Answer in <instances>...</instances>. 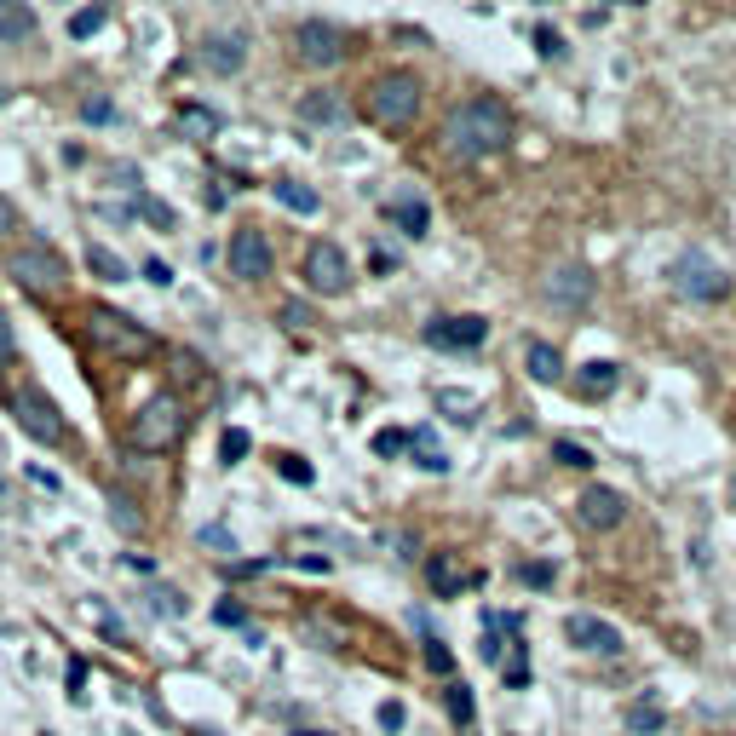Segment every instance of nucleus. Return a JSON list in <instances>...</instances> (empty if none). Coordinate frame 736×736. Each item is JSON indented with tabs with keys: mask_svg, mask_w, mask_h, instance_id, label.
Wrapping results in <instances>:
<instances>
[{
	"mask_svg": "<svg viewBox=\"0 0 736 736\" xmlns=\"http://www.w3.org/2000/svg\"><path fill=\"white\" fill-rule=\"evenodd\" d=\"M443 144H449V156H460V161L495 156V150L512 144V115H506L501 98H466V104L449 110V121H443Z\"/></svg>",
	"mask_w": 736,
	"mask_h": 736,
	"instance_id": "nucleus-1",
	"label": "nucleus"
},
{
	"mask_svg": "<svg viewBox=\"0 0 736 736\" xmlns=\"http://www.w3.org/2000/svg\"><path fill=\"white\" fill-rule=\"evenodd\" d=\"M414 115H420V81L409 69H386V75L368 81V121L374 127L403 133V127H414Z\"/></svg>",
	"mask_w": 736,
	"mask_h": 736,
	"instance_id": "nucleus-2",
	"label": "nucleus"
},
{
	"mask_svg": "<svg viewBox=\"0 0 736 736\" xmlns=\"http://www.w3.org/2000/svg\"><path fill=\"white\" fill-rule=\"evenodd\" d=\"M667 288L690 305H719V299L731 294V271L702 248H685L673 265H667Z\"/></svg>",
	"mask_w": 736,
	"mask_h": 736,
	"instance_id": "nucleus-3",
	"label": "nucleus"
},
{
	"mask_svg": "<svg viewBox=\"0 0 736 736\" xmlns=\"http://www.w3.org/2000/svg\"><path fill=\"white\" fill-rule=\"evenodd\" d=\"M87 340L98 351H110L121 363H138V357H150L156 351V334L150 328H138L127 311H115V305H92L87 311Z\"/></svg>",
	"mask_w": 736,
	"mask_h": 736,
	"instance_id": "nucleus-4",
	"label": "nucleus"
},
{
	"mask_svg": "<svg viewBox=\"0 0 736 736\" xmlns=\"http://www.w3.org/2000/svg\"><path fill=\"white\" fill-rule=\"evenodd\" d=\"M6 276H18L29 294H41V299H58L69 288V271H64V259L46 248V242H23V248L6 253Z\"/></svg>",
	"mask_w": 736,
	"mask_h": 736,
	"instance_id": "nucleus-5",
	"label": "nucleus"
},
{
	"mask_svg": "<svg viewBox=\"0 0 736 736\" xmlns=\"http://www.w3.org/2000/svg\"><path fill=\"white\" fill-rule=\"evenodd\" d=\"M184 432V403L173 397V391H156L144 409L133 414V443L144 449V455H161V449H173Z\"/></svg>",
	"mask_w": 736,
	"mask_h": 736,
	"instance_id": "nucleus-6",
	"label": "nucleus"
},
{
	"mask_svg": "<svg viewBox=\"0 0 736 736\" xmlns=\"http://www.w3.org/2000/svg\"><path fill=\"white\" fill-rule=\"evenodd\" d=\"M12 414H18V426L29 437H41V443H64L69 426H64V414H58V403L46 397L41 386H18L12 391Z\"/></svg>",
	"mask_w": 736,
	"mask_h": 736,
	"instance_id": "nucleus-7",
	"label": "nucleus"
},
{
	"mask_svg": "<svg viewBox=\"0 0 736 736\" xmlns=\"http://www.w3.org/2000/svg\"><path fill=\"white\" fill-rule=\"evenodd\" d=\"M225 259H230V276H242V282H259V276H271V265H276L271 236H265L259 225H242L236 236H230Z\"/></svg>",
	"mask_w": 736,
	"mask_h": 736,
	"instance_id": "nucleus-8",
	"label": "nucleus"
},
{
	"mask_svg": "<svg viewBox=\"0 0 736 736\" xmlns=\"http://www.w3.org/2000/svg\"><path fill=\"white\" fill-rule=\"evenodd\" d=\"M305 282H311V294H345L351 288V259H345L340 242H311L305 253Z\"/></svg>",
	"mask_w": 736,
	"mask_h": 736,
	"instance_id": "nucleus-9",
	"label": "nucleus"
},
{
	"mask_svg": "<svg viewBox=\"0 0 736 736\" xmlns=\"http://www.w3.org/2000/svg\"><path fill=\"white\" fill-rule=\"evenodd\" d=\"M248 64V35L242 29H213L196 41V69L207 75H236V69Z\"/></svg>",
	"mask_w": 736,
	"mask_h": 736,
	"instance_id": "nucleus-10",
	"label": "nucleus"
},
{
	"mask_svg": "<svg viewBox=\"0 0 736 736\" xmlns=\"http://www.w3.org/2000/svg\"><path fill=\"white\" fill-rule=\"evenodd\" d=\"M552 311H587L593 305V271L587 265H552V276L541 282Z\"/></svg>",
	"mask_w": 736,
	"mask_h": 736,
	"instance_id": "nucleus-11",
	"label": "nucleus"
},
{
	"mask_svg": "<svg viewBox=\"0 0 736 736\" xmlns=\"http://www.w3.org/2000/svg\"><path fill=\"white\" fill-rule=\"evenodd\" d=\"M294 52H299V64L328 69V64H340V58H345V41H340V29H334V23L305 18L294 29Z\"/></svg>",
	"mask_w": 736,
	"mask_h": 736,
	"instance_id": "nucleus-12",
	"label": "nucleus"
},
{
	"mask_svg": "<svg viewBox=\"0 0 736 736\" xmlns=\"http://www.w3.org/2000/svg\"><path fill=\"white\" fill-rule=\"evenodd\" d=\"M489 340V322L483 317H432L426 322V345L437 351H478Z\"/></svg>",
	"mask_w": 736,
	"mask_h": 736,
	"instance_id": "nucleus-13",
	"label": "nucleus"
},
{
	"mask_svg": "<svg viewBox=\"0 0 736 736\" xmlns=\"http://www.w3.org/2000/svg\"><path fill=\"white\" fill-rule=\"evenodd\" d=\"M564 639H570L575 650H587V656H621V633L604 616H587V610H575V616L564 621Z\"/></svg>",
	"mask_w": 736,
	"mask_h": 736,
	"instance_id": "nucleus-14",
	"label": "nucleus"
},
{
	"mask_svg": "<svg viewBox=\"0 0 736 736\" xmlns=\"http://www.w3.org/2000/svg\"><path fill=\"white\" fill-rule=\"evenodd\" d=\"M575 518L587 529H616L621 518H627V501H621V489H610V483H593V489L575 501Z\"/></svg>",
	"mask_w": 736,
	"mask_h": 736,
	"instance_id": "nucleus-15",
	"label": "nucleus"
},
{
	"mask_svg": "<svg viewBox=\"0 0 736 736\" xmlns=\"http://www.w3.org/2000/svg\"><path fill=\"white\" fill-rule=\"evenodd\" d=\"M386 219L397 230H409V236H426V230H432V202H426L414 184H403V190L386 202Z\"/></svg>",
	"mask_w": 736,
	"mask_h": 736,
	"instance_id": "nucleus-16",
	"label": "nucleus"
},
{
	"mask_svg": "<svg viewBox=\"0 0 736 736\" xmlns=\"http://www.w3.org/2000/svg\"><path fill=\"white\" fill-rule=\"evenodd\" d=\"M173 127H179V138H190V144H213L225 121H219V110H207V104H179Z\"/></svg>",
	"mask_w": 736,
	"mask_h": 736,
	"instance_id": "nucleus-17",
	"label": "nucleus"
},
{
	"mask_svg": "<svg viewBox=\"0 0 736 736\" xmlns=\"http://www.w3.org/2000/svg\"><path fill=\"white\" fill-rule=\"evenodd\" d=\"M299 121H305V127H340L345 98L340 92H305V98H299Z\"/></svg>",
	"mask_w": 736,
	"mask_h": 736,
	"instance_id": "nucleus-18",
	"label": "nucleus"
},
{
	"mask_svg": "<svg viewBox=\"0 0 736 736\" xmlns=\"http://www.w3.org/2000/svg\"><path fill=\"white\" fill-rule=\"evenodd\" d=\"M426 581H432L437 598H455L460 587H466V570H460L455 552H432V558H426Z\"/></svg>",
	"mask_w": 736,
	"mask_h": 736,
	"instance_id": "nucleus-19",
	"label": "nucleus"
},
{
	"mask_svg": "<svg viewBox=\"0 0 736 736\" xmlns=\"http://www.w3.org/2000/svg\"><path fill=\"white\" fill-rule=\"evenodd\" d=\"M409 455H414L420 472H449V449L437 443L432 426H414V432H409Z\"/></svg>",
	"mask_w": 736,
	"mask_h": 736,
	"instance_id": "nucleus-20",
	"label": "nucleus"
},
{
	"mask_svg": "<svg viewBox=\"0 0 736 736\" xmlns=\"http://www.w3.org/2000/svg\"><path fill=\"white\" fill-rule=\"evenodd\" d=\"M524 363H529V374H535L541 386H558V380H564V357H558V345H547V340H529Z\"/></svg>",
	"mask_w": 736,
	"mask_h": 736,
	"instance_id": "nucleus-21",
	"label": "nucleus"
},
{
	"mask_svg": "<svg viewBox=\"0 0 736 736\" xmlns=\"http://www.w3.org/2000/svg\"><path fill=\"white\" fill-rule=\"evenodd\" d=\"M621 380V368L616 363H581V374H575V391L581 397H610Z\"/></svg>",
	"mask_w": 736,
	"mask_h": 736,
	"instance_id": "nucleus-22",
	"label": "nucleus"
},
{
	"mask_svg": "<svg viewBox=\"0 0 736 736\" xmlns=\"http://www.w3.org/2000/svg\"><path fill=\"white\" fill-rule=\"evenodd\" d=\"M271 196L288 207V213H317V207H322V196H317V190H311L305 179H276Z\"/></svg>",
	"mask_w": 736,
	"mask_h": 736,
	"instance_id": "nucleus-23",
	"label": "nucleus"
},
{
	"mask_svg": "<svg viewBox=\"0 0 736 736\" xmlns=\"http://www.w3.org/2000/svg\"><path fill=\"white\" fill-rule=\"evenodd\" d=\"M35 35V12L23 0H0V41H29Z\"/></svg>",
	"mask_w": 736,
	"mask_h": 736,
	"instance_id": "nucleus-24",
	"label": "nucleus"
},
{
	"mask_svg": "<svg viewBox=\"0 0 736 736\" xmlns=\"http://www.w3.org/2000/svg\"><path fill=\"white\" fill-rule=\"evenodd\" d=\"M87 265H92V276H98V282H127V259H121V253L115 248H104V242H87Z\"/></svg>",
	"mask_w": 736,
	"mask_h": 736,
	"instance_id": "nucleus-25",
	"label": "nucleus"
},
{
	"mask_svg": "<svg viewBox=\"0 0 736 736\" xmlns=\"http://www.w3.org/2000/svg\"><path fill=\"white\" fill-rule=\"evenodd\" d=\"M627 731H639V736H656V731H662V702H656V690H644L639 702L627 708Z\"/></svg>",
	"mask_w": 736,
	"mask_h": 736,
	"instance_id": "nucleus-26",
	"label": "nucleus"
},
{
	"mask_svg": "<svg viewBox=\"0 0 736 736\" xmlns=\"http://www.w3.org/2000/svg\"><path fill=\"white\" fill-rule=\"evenodd\" d=\"M133 213H138V219H150L156 230H179V213L161 202V196H150V190H138V196H133Z\"/></svg>",
	"mask_w": 736,
	"mask_h": 736,
	"instance_id": "nucleus-27",
	"label": "nucleus"
},
{
	"mask_svg": "<svg viewBox=\"0 0 736 736\" xmlns=\"http://www.w3.org/2000/svg\"><path fill=\"white\" fill-rule=\"evenodd\" d=\"M104 23H110L104 6H81V12H69V35H75V41H87V35H98Z\"/></svg>",
	"mask_w": 736,
	"mask_h": 736,
	"instance_id": "nucleus-28",
	"label": "nucleus"
},
{
	"mask_svg": "<svg viewBox=\"0 0 736 736\" xmlns=\"http://www.w3.org/2000/svg\"><path fill=\"white\" fill-rule=\"evenodd\" d=\"M437 409L466 426V420H472V409H478V397H472V391H437Z\"/></svg>",
	"mask_w": 736,
	"mask_h": 736,
	"instance_id": "nucleus-29",
	"label": "nucleus"
},
{
	"mask_svg": "<svg viewBox=\"0 0 736 736\" xmlns=\"http://www.w3.org/2000/svg\"><path fill=\"white\" fill-rule=\"evenodd\" d=\"M552 460H558V466H575V472H587V466H593V455H587L581 443H570V437H558V443H552Z\"/></svg>",
	"mask_w": 736,
	"mask_h": 736,
	"instance_id": "nucleus-30",
	"label": "nucleus"
},
{
	"mask_svg": "<svg viewBox=\"0 0 736 736\" xmlns=\"http://www.w3.org/2000/svg\"><path fill=\"white\" fill-rule=\"evenodd\" d=\"M276 472H282L288 483H299V489H305V483L317 478V472H311V460H305V455H276Z\"/></svg>",
	"mask_w": 736,
	"mask_h": 736,
	"instance_id": "nucleus-31",
	"label": "nucleus"
},
{
	"mask_svg": "<svg viewBox=\"0 0 736 736\" xmlns=\"http://www.w3.org/2000/svg\"><path fill=\"white\" fill-rule=\"evenodd\" d=\"M248 449H253V437L242 432V426H225V437H219V455H225L230 466H236V460L248 455Z\"/></svg>",
	"mask_w": 736,
	"mask_h": 736,
	"instance_id": "nucleus-32",
	"label": "nucleus"
},
{
	"mask_svg": "<svg viewBox=\"0 0 736 736\" xmlns=\"http://www.w3.org/2000/svg\"><path fill=\"white\" fill-rule=\"evenodd\" d=\"M409 449V432H397V426H386V432H374V455H403Z\"/></svg>",
	"mask_w": 736,
	"mask_h": 736,
	"instance_id": "nucleus-33",
	"label": "nucleus"
},
{
	"mask_svg": "<svg viewBox=\"0 0 736 736\" xmlns=\"http://www.w3.org/2000/svg\"><path fill=\"white\" fill-rule=\"evenodd\" d=\"M150 610H156V616H184V598L179 593H167V587H150Z\"/></svg>",
	"mask_w": 736,
	"mask_h": 736,
	"instance_id": "nucleus-34",
	"label": "nucleus"
},
{
	"mask_svg": "<svg viewBox=\"0 0 736 736\" xmlns=\"http://www.w3.org/2000/svg\"><path fill=\"white\" fill-rule=\"evenodd\" d=\"M213 621H219V627H248V610H242L236 598H219V604H213Z\"/></svg>",
	"mask_w": 736,
	"mask_h": 736,
	"instance_id": "nucleus-35",
	"label": "nucleus"
},
{
	"mask_svg": "<svg viewBox=\"0 0 736 736\" xmlns=\"http://www.w3.org/2000/svg\"><path fill=\"white\" fill-rule=\"evenodd\" d=\"M110 115H115V104L104 98V92H92V98H81V121H98V127H104Z\"/></svg>",
	"mask_w": 736,
	"mask_h": 736,
	"instance_id": "nucleus-36",
	"label": "nucleus"
},
{
	"mask_svg": "<svg viewBox=\"0 0 736 736\" xmlns=\"http://www.w3.org/2000/svg\"><path fill=\"white\" fill-rule=\"evenodd\" d=\"M535 52H541V58H564V41H558V29H552V23L535 29Z\"/></svg>",
	"mask_w": 736,
	"mask_h": 736,
	"instance_id": "nucleus-37",
	"label": "nucleus"
},
{
	"mask_svg": "<svg viewBox=\"0 0 736 736\" xmlns=\"http://www.w3.org/2000/svg\"><path fill=\"white\" fill-rule=\"evenodd\" d=\"M443 702H449V713H455L460 725L472 719V690H466V685H449V696H443Z\"/></svg>",
	"mask_w": 736,
	"mask_h": 736,
	"instance_id": "nucleus-38",
	"label": "nucleus"
},
{
	"mask_svg": "<svg viewBox=\"0 0 736 736\" xmlns=\"http://www.w3.org/2000/svg\"><path fill=\"white\" fill-rule=\"evenodd\" d=\"M110 518H115L121 529H127V535L138 529V512H133V501H127V495H110Z\"/></svg>",
	"mask_w": 736,
	"mask_h": 736,
	"instance_id": "nucleus-39",
	"label": "nucleus"
},
{
	"mask_svg": "<svg viewBox=\"0 0 736 736\" xmlns=\"http://www.w3.org/2000/svg\"><path fill=\"white\" fill-rule=\"evenodd\" d=\"M552 564H518V581H524V587H552Z\"/></svg>",
	"mask_w": 736,
	"mask_h": 736,
	"instance_id": "nucleus-40",
	"label": "nucleus"
},
{
	"mask_svg": "<svg viewBox=\"0 0 736 736\" xmlns=\"http://www.w3.org/2000/svg\"><path fill=\"white\" fill-rule=\"evenodd\" d=\"M12 357H18V334H12V317L0 305V363H12Z\"/></svg>",
	"mask_w": 736,
	"mask_h": 736,
	"instance_id": "nucleus-41",
	"label": "nucleus"
},
{
	"mask_svg": "<svg viewBox=\"0 0 736 736\" xmlns=\"http://www.w3.org/2000/svg\"><path fill=\"white\" fill-rule=\"evenodd\" d=\"M426 667H432V673H449V667H455V656H449V644L443 639L426 644Z\"/></svg>",
	"mask_w": 736,
	"mask_h": 736,
	"instance_id": "nucleus-42",
	"label": "nucleus"
},
{
	"mask_svg": "<svg viewBox=\"0 0 736 736\" xmlns=\"http://www.w3.org/2000/svg\"><path fill=\"white\" fill-rule=\"evenodd\" d=\"M202 547H219V552L230 558V552H236V535H225L219 524H207V529H202Z\"/></svg>",
	"mask_w": 736,
	"mask_h": 736,
	"instance_id": "nucleus-43",
	"label": "nucleus"
},
{
	"mask_svg": "<svg viewBox=\"0 0 736 736\" xmlns=\"http://www.w3.org/2000/svg\"><path fill=\"white\" fill-rule=\"evenodd\" d=\"M144 282H156V288H167V282H173V271H167V259H144Z\"/></svg>",
	"mask_w": 736,
	"mask_h": 736,
	"instance_id": "nucleus-44",
	"label": "nucleus"
},
{
	"mask_svg": "<svg viewBox=\"0 0 736 736\" xmlns=\"http://www.w3.org/2000/svg\"><path fill=\"white\" fill-rule=\"evenodd\" d=\"M294 564H299L305 575H328V558H317V552H299Z\"/></svg>",
	"mask_w": 736,
	"mask_h": 736,
	"instance_id": "nucleus-45",
	"label": "nucleus"
},
{
	"mask_svg": "<svg viewBox=\"0 0 736 736\" xmlns=\"http://www.w3.org/2000/svg\"><path fill=\"white\" fill-rule=\"evenodd\" d=\"M282 317L294 322V328H311V311H305V305H299V299H288V305H282Z\"/></svg>",
	"mask_w": 736,
	"mask_h": 736,
	"instance_id": "nucleus-46",
	"label": "nucleus"
},
{
	"mask_svg": "<svg viewBox=\"0 0 736 736\" xmlns=\"http://www.w3.org/2000/svg\"><path fill=\"white\" fill-rule=\"evenodd\" d=\"M380 725H386V731H403V702H386V708H380Z\"/></svg>",
	"mask_w": 736,
	"mask_h": 736,
	"instance_id": "nucleus-47",
	"label": "nucleus"
},
{
	"mask_svg": "<svg viewBox=\"0 0 736 736\" xmlns=\"http://www.w3.org/2000/svg\"><path fill=\"white\" fill-rule=\"evenodd\" d=\"M81 685H87V662H69V696H81Z\"/></svg>",
	"mask_w": 736,
	"mask_h": 736,
	"instance_id": "nucleus-48",
	"label": "nucleus"
},
{
	"mask_svg": "<svg viewBox=\"0 0 736 736\" xmlns=\"http://www.w3.org/2000/svg\"><path fill=\"white\" fill-rule=\"evenodd\" d=\"M121 564H127V570H133V575H150V570H156V564H150V558H144V552H127V558H121Z\"/></svg>",
	"mask_w": 736,
	"mask_h": 736,
	"instance_id": "nucleus-49",
	"label": "nucleus"
},
{
	"mask_svg": "<svg viewBox=\"0 0 736 736\" xmlns=\"http://www.w3.org/2000/svg\"><path fill=\"white\" fill-rule=\"evenodd\" d=\"M12 225H18V213H12V202H6V196H0V236H6Z\"/></svg>",
	"mask_w": 736,
	"mask_h": 736,
	"instance_id": "nucleus-50",
	"label": "nucleus"
},
{
	"mask_svg": "<svg viewBox=\"0 0 736 736\" xmlns=\"http://www.w3.org/2000/svg\"><path fill=\"white\" fill-rule=\"evenodd\" d=\"M294 736H328V731H294Z\"/></svg>",
	"mask_w": 736,
	"mask_h": 736,
	"instance_id": "nucleus-51",
	"label": "nucleus"
},
{
	"mask_svg": "<svg viewBox=\"0 0 736 736\" xmlns=\"http://www.w3.org/2000/svg\"><path fill=\"white\" fill-rule=\"evenodd\" d=\"M731 506H736V478H731Z\"/></svg>",
	"mask_w": 736,
	"mask_h": 736,
	"instance_id": "nucleus-52",
	"label": "nucleus"
},
{
	"mask_svg": "<svg viewBox=\"0 0 736 736\" xmlns=\"http://www.w3.org/2000/svg\"><path fill=\"white\" fill-rule=\"evenodd\" d=\"M0 98H6V87H0Z\"/></svg>",
	"mask_w": 736,
	"mask_h": 736,
	"instance_id": "nucleus-53",
	"label": "nucleus"
},
{
	"mask_svg": "<svg viewBox=\"0 0 736 736\" xmlns=\"http://www.w3.org/2000/svg\"><path fill=\"white\" fill-rule=\"evenodd\" d=\"M719 736H725V731H719Z\"/></svg>",
	"mask_w": 736,
	"mask_h": 736,
	"instance_id": "nucleus-54",
	"label": "nucleus"
}]
</instances>
